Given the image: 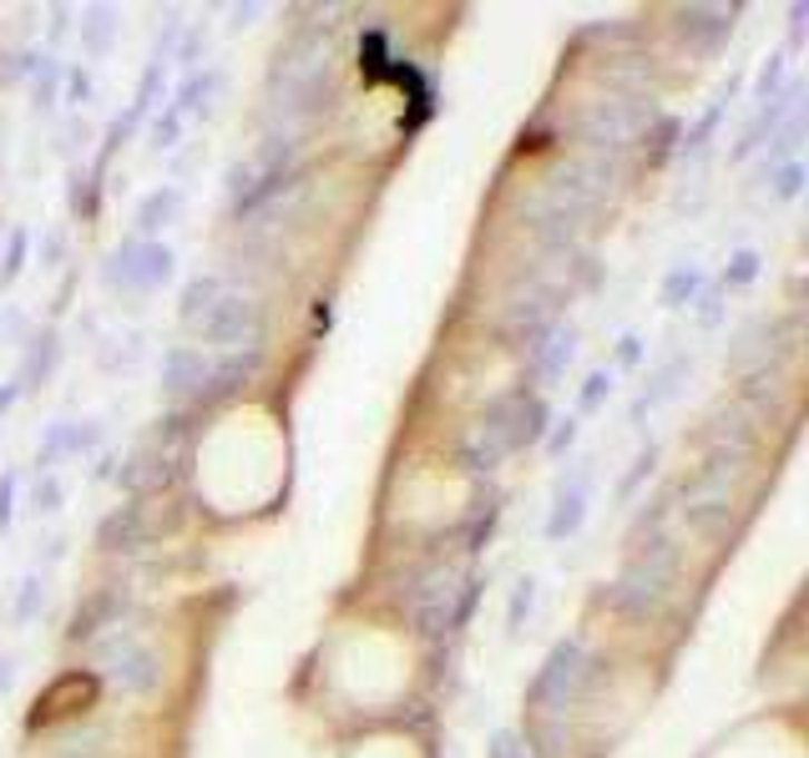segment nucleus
Returning <instances> with one entry per match:
<instances>
[{
  "label": "nucleus",
  "mask_w": 809,
  "mask_h": 758,
  "mask_svg": "<svg viewBox=\"0 0 809 758\" xmlns=\"http://www.w3.org/2000/svg\"><path fill=\"white\" fill-rule=\"evenodd\" d=\"M97 662L107 668V678H117L121 688L131 692H147L157 688V678H163V668H157V652L143 648V642L131 638V632H111L107 642H97Z\"/></svg>",
  "instance_id": "obj_1"
},
{
  "label": "nucleus",
  "mask_w": 809,
  "mask_h": 758,
  "mask_svg": "<svg viewBox=\"0 0 809 758\" xmlns=\"http://www.w3.org/2000/svg\"><path fill=\"white\" fill-rule=\"evenodd\" d=\"M167 274H173V253L163 243H127V248L111 253V268H107L111 284H131V288L163 284Z\"/></svg>",
  "instance_id": "obj_2"
},
{
  "label": "nucleus",
  "mask_w": 809,
  "mask_h": 758,
  "mask_svg": "<svg viewBox=\"0 0 809 758\" xmlns=\"http://www.w3.org/2000/svg\"><path fill=\"white\" fill-rule=\"evenodd\" d=\"M582 526V481H572V491L557 495V511H552V536H567V531Z\"/></svg>",
  "instance_id": "obj_3"
},
{
  "label": "nucleus",
  "mask_w": 809,
  "mask_h": 758,
  "mask_svg": "<svg viewBox=\"0 0 809 758\" xmlns=\"http://www.w3.org/2000/svg\"><path fill=\"white\" fill-rule=\"evenodd\" d=\"M173 213H177V193H173V187H167V193H153V198H147V208H143V228L147 233L163 228Z\"/></svg>",
  "instance_id": "obj_4"
},
{
  "label": "nucleus",
  "mask_w": 809,
  "mask_h": 758,
  "mask_svg": "<svg viewBox=\"0 0 809 758\" xmlns=\"http://www.w3.org/2000/svg\"><path fill=\"white\" fill-rule=\"evenodd\" d=\"M602 390H607V374H592V380H587V395H582V405L592 410V405L602 400Z\"/></svg>",
  "instance_id": "obj_5"
},
{
  "label": "nucleus",
  "mask_w": 809,
  "mask_h": 758,
  "mask_svg": "<svg viewBox=\"0 0 809 758\" xmlns=\"http://www.w3.org/2000/svg\"><path fill=\"white\" fill-rule=\"evenodd\" d=\"M36 505H41V511H56V485H51V481H46L41 491H36Z\"/></svg>",
  "instance_id": "obj_6"
}]
</instances>
